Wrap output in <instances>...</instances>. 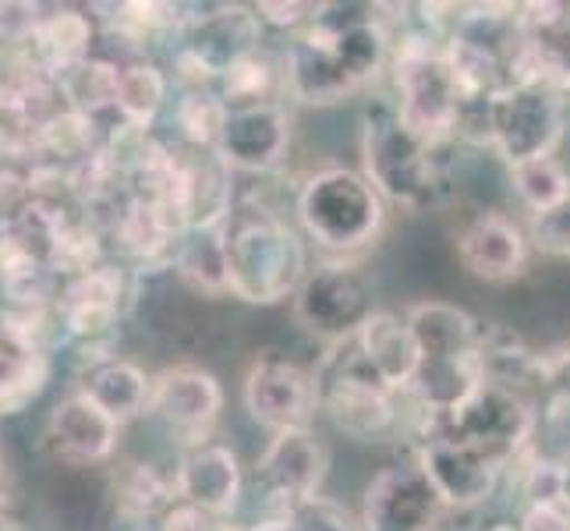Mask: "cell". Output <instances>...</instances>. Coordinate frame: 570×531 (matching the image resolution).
<instances>
[{
    "instance_id": "5",
    "label": "cell",
    "mask_w": 570,
    "mask_h": 531,
    "mask_svg": "<svg viewBox=\"0 0 570 531\" xmlns=\"http://www.w3.org/2000/svg\"><path fill=\"white\" fill-rule=\"evenodd\" d=\"M294 209L308 238L326 252H337V259H351L368 248L386 220L383 195L365 174L347 167H326L305 177Z\"/></svg>"
},
{
    "instance_id": "25",
    "label": "cell",
    "mask_w": 570,
    "mask_h": 531,
    "mask_svg": "<svg viewBox=\"0 0 570 531\" xmlns=\"http://www.w3.org/2000/svg\"><path fill=\"white\" fill-rule=\"evenodd\" d=\"M89 43H92L89 14L75 8H57L53 14H43V22H39L32 39L22 47V53L32 68L57 78L68 68L89 61Z\"/></svg>"
},
{
    "instance_id": "41",
    "label": "cell",
    "mask_w": 570,
    "mask_h": 531,
    "mask_svg": "<svg viewBox=\"0 0 570 531\" xmlns=\"http://www.w3.org/2000/svg\"><path fill=\"white\" fill-rule=\"evenodd\" d=\"M29 199H32L29 177H18L14 170H0V227H8Z\"/></svg>"
},
{
    "instance_id": "33",
    "label": "cell",
    "mask_w": 570,
    "mask_h": 531,
    "mask_svg": "<svg viewBox=\"0 0 570 531\" xmlns=\"http://www.w3.org/2000/svg\"><path fill=\"white\" fill-rule=\"evenodd\" d=\"M220 227L188 230L185 242H181V252H178L181 277L206 294H227V255H224V230Z\"/></svg>"
},
{
    "instance_id": "29",
    "label": "cell",
    "mask_w": 570,
    "mask_h": 531,
    "mask_svg": "<svg viewBox=\"0 0 570 531\" xmlns=\"http://www.w3.org/2000/svg\"><path fill=\"white\" fill-rule=\"evenodd\" d=\"M96 149H100L96 146V117H86V114L65 107L36 128L29 156H36V164L71 170V167L82 164L86 156H92Z\"/></svg>"
},
{
    "instance_id": "4",
    "label": "cell",
    "mask_w": 570,
    "mask_h": 531,
    "mask_svg": "<svg viewBox=\"0 0 570 531\" xmlns=\"http://www.w3.org/2000/svg\"><path fill=\"white\" fill-rule=\"evenodd\" d=\"M393 89H397V117L401 125L422 135L432 146H446L464 128V96L458 78L446 65L443 36L436 32H404L393 39L390 57Z\"/></svg>"
},
{
    "instance_id": "12",
    "label": "cell",
    "mask_w": 570,
    "mask_h": 531,
    "mask_svg": "<svg viewBox=\"0 0 570 531\" xmlns=\"http://www.w3.org/2000/svg\"><path fill=\"white\" fill-rule=\"evenodd\" d=\"M330 468V450L312 429L273 432L269 446L255 464V482L263 489L269 518H284L298 503L320 496Z\"/></svg>"
},
{
    "instance_id": "37",
    "label": "cell",
    "mask_w": 570,
    "mask_h": 531,
    "mask_svg": "<svg viewBox=\"0 0 570 531\" xmlns=\"http://www.w3.org/2000/svg\"><path fill=\"white\" fill-rule=\"evenodd\" d=\"M535 390L549 411H570V344L553 347L535 358Z\"/></svg>"
},
{
    "instance_id": "30",
    "label": "cell",
    "mask_w": 570,
    "mask_h": 531,
    "mask_svg": "<svg viewBox=\"0 0 570 531\" xmlns=\"http://www.w3.org/2000/svg\"><path fill=\"white\" fill-rule=\"evenodd\" d=\"M167 75L149 65V61H131V65H121V78H117V117H121L125 125H135L149 131L153 121L160 117V110L167 107Z\"/></svg>"
},
{
    "instance_id": "9",
    "label": "cell",
    "mask_w": 570,
    "mask_h": 531,
    "mask_svg": "<svg viewBox=\"0 0 570 531\" xmlns=\"http://www.w3.org/2000/svg\"><path fill=\"white\" fill-rule=\"evenodd\" d=\"M563 96L542 78H521L485 107V142L507 167L553 156L563 142Z\"/></svg>"
},
{
    "instance_id": "26",
    "label": "cell",
    "mask_w": 570,
    "mask_h": 531,
    "mask_svg": "<svg viewBox=\"0 0 570 531\" xmlns=\"http://www.w3.org/2000/svg\"><path fill=\"white\" fill-rule=\"evenodd\" d=\"M78 390H82L89 401L100 404L117 425H125L131 419H139L142 411H149L153 380H146V372L135 362L107 358L86 372Z\"/></svg>"
},
{
    "instance_id": "21",
    "label": "cell",
    "mask_w": 570,
    "mask_h": 531,
    "mask_svg": "<svg viewBox=\"0 0 570 531\" xmlns=\"http://www.w3.org/2000/svg\"><path fill=\"white\" fill-rule=\"evenodd\" d=\"M47 432L61 458L82 461V464H100V461L114 458L121 425H117L100 404L89 401L82 390H75L65 401H57V407L50 411Z\"/></svg>"
},
{
    "instance_id": "23",
    "label": "cell",
    "mask_w": 570,
    "mask_h": 531,
    "mask_svg": "<svg viewBox=\"0 0 570 531\" xmlns=\"http://www.w3.org/2000/svg\"><path fill=\"white\" fill-rule=\"evenodd\" d=\"M524 36V78L570 89V4H518Z\"/></svg>"
},
{
    "instance_id": "16",
    "label": "cell",
    "mask_w": 570,
    "mask_h": 531,
    "mask_svg": "<svg viewBox=\"0 0 570 531\" xmlns=\"http://www.w3.org/2000/svg\"><path fill=\"white\" fill-rule=\"evenodd\" d=\"M415 464L425 471L429 485L436 489L446 510H471L482 507L497 493L503 468L493 464L475 446H464L446 436H422Z\"/></svg>"
},
{
    "instance_id": "34",
    "label": "cell",
    "mask_w": 570,
    "mask_h": 531,
    "mask_svg": "<svg viewBox=\"0 0 570 531\" xmlns=\"http://www.w3.org/2000/svg\"><path fill=\"white\" fill-rule=\"evenodd\" d=\"M510 185H514L518 199L528 213L553 209L570 199V170L557 160V156L510 167Z\"/></svg>"
},
{
    "instance_id": "15",
    "label": "cell",
    "mask_w": 570,
    "mask_h": 531,
    "mask_svg": "<svg viewBox=\"0 0 570 531\" xmlns=\"http://www.w3.org/2000/svg\"><path fill=\"white\" fill-rule=\"evenodd\" d=\"M43 312H0V415L29 407L50 380Z\"/></svg>"
},
{
    "instance_id": "8",
    "label": "cell",
    "mask_w": 570,
    "mask_h": 531,
    "mask_svg": "<svg viewBox=\"0 0 570 531\" xmlns=\"http://www.w3.org/2000/svg\"><path fill=\"white\" fill-rule=\"evenodd\" d=\"M323 415L351 440H383L401 422V393L390 390L368 368L362 351L351 341L333 344L320 368Z\"/></svg>"
},
{
    "instance_id": "1",
    "label": "cell",
    "mask_w": 570,
    "mask_h": 531,
    "mask_svg": "<svg viewBox=\"0 0 570 531\" xmlns=\"http://www.w3.org/2000/svg\"><path fill=\"white\" fill-rule=\"evenodd\" d=\"M372 4H330L294 36L284 57V86L305 107H333L390 68L393 32Z\"/></svg>"
},
{
    "instance_id": "47",
    "label": "cell",
    "mask_w": 570,
    "mask_h": 531,
    "mask_svg": "<svg viewBox=\"0 0 570 531\" xmlns=\"http://www.w3.org/2000/svg\"><path fill=\"white\" fill-rule=\"evenodd\" d=\"M489 531H521V524H497V528H489Z\"/></svg>"
},
{
    "instance_id": "36",
    "label": "cell",
    "mask_w": 570,
    "mask_h": 531,
    "mask_svg": "<svg viewBox=\"0 0 570 531\" xmlns=\"http://www.w3.org/2000/svg\"><path fill=\"white\" fill-rule=\"evenodd\" d=\"M528 245L553 259H570V199L528 216Z\"/></svg>"
},
{
    "instance_id": "7",
    "label": "cell",
    "mask_w": 570,
    "mask_h": 531,
    "mask_svg": "<svg viewBox=\"0 0 570 531\" xmlns=\"http://www.w3.org/2000/svg\"><path fill=\"white\" fill-rule=\"evenodd\" d=\"M535 432V407L528 393L500 383H482L471 397L446 415H422V436H446L475 446L493 464H514Z\"/></svg>"
},
{
    "instance_id": "10",
    "label": "cell",
    "mask_w": 570,
    "mask_h": 531,
    "mask_svg": "<svg viewBox=\"0 0 570 531\" xmlns=\"http://www.w3.org/2000/svg\"><path fill=\"white\" fill-rule=\"evenodd\" d=\"M294 319L330 347L351 341L372 316V281L355 259H326L305 273L294 291Z\"/></svg>"
},
{
    "instance_id": "14",
    "label": "cell",
    "mask_w": 570,
    "mask_h": 531,
    "mask_svg": "<svg viewBox=\"0 0 570 531\" xmlns=\"http://www.w3.org/2000/svg\"><path fill=\"white\" fill-rule=\"evenodd\" d=\"M446 514L419 464H390L365 489L362 531H436Z\"/></svg>"
},
{
    "instance_id": "27",
    "label": "cell",
    "mask_w": 570,
    "mask_h": 531,
    "mask_svg": "<svg viewBox=\"0 0 570 531\" xmlns=\"http://www.w3.org/2000/svg\"><path fill=\"white\" fill-rule=\"evenodd\" d=\"M114 503L121 518L149 521L178 503V485H174V475H164L156 464L125 461L114 471Z\"/></svg>"
},
{
    "instance_id": "46",
    "label": "cell",
    "mask_w": 570,
    "mask_h": 531,
    "mask_svg": "<svg viewBox=\"0 0 570 531\" xmlns=\"http://www.w3.org/2000/svg\"><path fill=\"white\" fill-rule=\"evenodd\" d=\"M0 531H22V528H18V521L8 514V510L4 507H0Z\"/></svg>"
},
{
    "instance_id": "20",
    "label": "cell",
    "mask_w": 570,
    "mask_h": 531,
    "mask_svg": "<svg viewBox=\"0 0 570 531\" xmlns=\"http://www.w3.org/2000/svg\"><path fill=\"white\" fill-rule=\"evenodd\" d=\"M110 234L117 248L131 255V259H139L142 266H160L167 259L178 263L188 227L178 213L146 203V199H135V195H125L121 206L114 213Z\"/></svg>"
},
{
    "instance_id": "40",
    "label": "cell",
    "mask_w": 570,
    "mask_h": 531,
    "mask_svg": "<svg viewBox=\"0 0 570 531\" xmlns=\"http://www.w3.org/2000/svg\"><path fill=\"white\" fill-rule=\"evenodd\" d=\"M160 531H234L230 524H224L220 518L206 514L199 507H188V503H174L167 514H164V524Z\"/></svg>"
},
{
    "instance_id": "39",
    "label": "cell",
    "mask_w": 570,
    "mask_h": 531,
    "mask_svg": "<svg viewBox=\"0 0 570 531\" xmlns=\"http://www.w3.org/2000/svg\"><path fill=\"white\" fill-rule=\"evenodd\" d=\"M524 507L532 503H560V461L553 458H528L521 471Z\"/></svg>"
},
{
    "instance_id": "22",
    "label": "cell",
    "mask_w": 570,
    "mask_h": 531,
    "mask_svg": "<svg viewBox=\"0 0 570 531\" xmlns=\"http://www.w3.org/2000/svg\"><path fill=\"white\" fill-rule=\"evenodd\" d=\"M125 298V273L117 266H96L92 273H82L61 287L57 294V316L71 337H104L114 330L117 312Z\"/></svg>"
},
{
    "instance_id": "31",
    "label": "cell",
    "mask_w": 570,
    "mask_h": 531,
    "mask_svg": "<svg viewBox=\"0 0 570 531\" xmlns=\"http://www.w3.org/2000/svg\"><path fill=\"white\" fill-rule=\"evenodd\" d=\"M117 78H121V68L114 61L89 57V61L57 75V89H61V100L68 110L96 117L100 110H110L117 104Z\"/></svg>"
},
{
    "instance_id": "48",
    "label": "cell",
    "mask_w": 570,
    "mask_h": 531,
    "mask_svg": "<svg viewBox=\"0 0 570 531\" xmlns=\"http://www.w3.org/2000/svg\"><path fill=\"white\" fill-rule=\"evenodd\" d=\"M234 531H238V528H234Z\"/></svg>"
},
{
    "instance_id": "43",
    "label": "cell",
    "mask_w": 570,
    "mask_h": 531,
    "mask_svg": "<svg viewBox=\"0 0 570 531\" xmlns=\"http://www.w3.org/2000/svg\"><path fill=\"white\" fill-rule=\"evenodd\" d=\"M312 4H269V0H263V4H255V18L259 22H269L277 29H298V26H308L312 22Z\"/></svg>"
},
{
    "instance_id": "6",
    "label": "cell",
    "mask_w": 570,
    "mask_h": 531,
    "mask_svg": "<svg viewBox=\"0 0 570 531\" xmlns=\"http://www.w3.org/2000/svg\"><path fill=\"white\" fill-rule=\"evenodd\" d=\"M440 149L425 142L422 135L401 125L397 110L368 114L362 135V160L365 177L383 195V203L404 209H425L440 203L443 191V164Z\"/></svg>"
},
{
    "instance_id": "45",
    "label": "cell",
    "mask_w": 570,
    "mask_h": 531,
    "mask_svg": "<svg viewBox=\"0 0 570 531\" xmlns=\"http://www.w3.org/2000/svg\"><path fill=\"white\" fill-rule=\"evenodd\" d=\"M560 503L570 510V458L560 461Z\"/></svg>"
},
{
    "instance_id": "11",
    "label": "cell",
    "mask_w": 570,
    "mask_h": 531,
    "mask_svg": "<svg viewBox=\"0 0 570 531\" xmlns=\"http://www.w3.org/2000/svg\"><path fill=\"white\" fill-rule=\"evenodd\" d=\"M242 397L248 415L273 432L312 429L323 411V383L320 372L281 358V354H266L248 368Z\"/></svg>"
},
{
    "instance_id": "38",
    "label": "cell",
    "mask_w": 570,
    "mask_h": 531,
    "mask_svg": "<svg viewBox=\"0 0 570 531\" xmlns=\"http://www.w3.org/2000/svg\"><path fill=\"white\" fill-rule=\"evenodd\" d=\"M284 524H287V531H355L351 528L347 510H341L337 503H330L323 496H312L294 510H287Z\"/></svg>"
},
{
    "instance_id": "44",
    "label": "cell",
    "mask_w": 570,
    "mask_h": 531,
    "mask_svg": "<svg viewBox=\"0 0 570 531\" xmlns=\"http://www.w3.org/2000/svg\"><path fill=\"white\" fill-rule=\"evenodd\" d=\"M8 500H11V471L4 454H0V507H8Z\"/></svg>"
},
{
    "instance_id": "19",
    "label": "cell",
    "mask_w": 570,
    "mask_h": 531,
    "mask_svg": "<svg viewBox=\"0 0 570 531\" xmlns=\"http://www.w3.org/2000/svg\"><path fill=\"white\" fill-rule=\"evenodd\" d=\"M291 146V117L281 104H259L245 110H230L227 128L220 135V160L230 170L266 174L277 167Z\"/></svg>"
},
{
    "instance_id": "2",
    "label": "cell",
    "mask_w": 570,
    "mask_h": 531,
    "mask_svg": "<svg viewBox=\"0 0 570 531\" xmlns=\"http://www.w3.org/2000/svg\"><path fill=\"white\" fill-rule=\"evenodd\" d=\"M227 294L248 305H277L294 298L308 266L305 245L277 209L242 199L224 220Z\"/></svg>"
},
{
    "instance_id": "3",
    "label": "cell",
    "mask_w": 570,
    "mask_h": 531,
    "mask_svg": "<svg viewBox=\"0 0 570 531\" xmlns=\"http://www.w3.org/2000/svg\"><path fill=\"white\" fill-rule=\"evenodd\" d=\"M419 344V368L407 397L422 415H446L485 383L482 326L464 308L446 302H419L404 312Z\"/></svg>"
},
{
    "instance_id": "32",
    "label": "cell",
    "mask_w": 570,
    "mask_h": 531,
    "mask_svg": "<svg viewBox=\"0 0 570 531\" xmlns=\"http://www.w3.org/2000/svg\"><path fill=\"white\" fill-rule=\"evenodd\" d=\"M230 107L216 89H188L174 104V125L181 131V142L191 149H216L227 128Z\"/></svg>"
},
{
    "instance_id": "35",
    "label": "cell",
    "mask_w": 570,
    "mask_h": 531,
    "mask_svg": "<svg viewBox=\"0 0 570 531\" xmlns=\"http://www.w3.org/2000/svg\"><path fill=\"white\" fill-rule=\"evenodd\" d=\"M104 255V245H100V230L89 227L86 220H71L61 227V234H57L53 242V252H50V269L53 277H82V273H92Z\"/></svg>"
},
{
    "instance_id": "42",
    "label": "cell",
    "mask_w": 570,
    "mask_h": 531,
    "mask_svg": "<svg viewBox=\"0 0 570 531\" xmlns=\"http://www.w3.org/2000/svg\"><path fill=\"white\" fill-rule=\"evenodd\" d=\"M518 524L521 531H570V510L563 503H532Z\"/></svg>"
},
{
    "instance_id": "13",
    "label": "cell",
    "mask_w": 570,
    "mask_h": 531,
    "mask_svg": "<svg viewBox=\"0 0 570 531\" xmlns=\"http://www.w3.org/2000/svg\"><path fill=\"white\" fill-rule=\"evenodd\" d=\"M149 411L185 450L213 436L224 411V390L213 372L199 365H174L153 380Z\"/></svg>"
},
{
    "instance_id": "28",
    "label": "cell",
    "mask_w": 570,
    "mask_h": 531,
    "mask_svg": "<svg viewBox=\"0 0 570 531\" xmlns=\"http://www.w3.org/2000/svg\"><path fill=\"white\" fill-rule=\"evenodd\" d=\"M216 92L224 96V104L230 110L259 107V104H277V92H287L284 86V65H277L273 57L255 47L242 53L238 61H230L216 82Z\"/></svg>"
},
{
    "instance_id": "18",
    "label": "cell",
    "mask_w": 570,
    "mask_h": 531,
    "mask_svg": "<svg viewBox=\"0 0 570 531\" xmlns=\"http://www.w3.org/2000/svg\"><path fill=\"white\" fill-rule=\"evenodd\" d=\"M174 485H178V500L188 507H199L213 518L234 514V507L242 500V464L238 454L224 443H195L185 446L178 468H174Z\"/></svg>"
},
{
    "instance_id": "24",
    "label": "cell",
    "mask_w": 570,
    "mask_h": 531,
    "mask_svg": "<svg viewBox=\"0 0 570 531\" xmlns=\"http://www.w3.org/2000/svg\"><path fill=\"white\" fill-rule=\"evenodd\" d=\"M355 344L362 351V358L368 362V368L376 372L390 390L407 393L419 368V344L404 316L376 308L365 319V326L355 333Z\"/></svg>"
},
{
    "instance_id": "17",
    "label": "cell",
    "mask_w": 570,
    "mask_h": 531,
    "mask_svg": "<svg viewBox=\"0 0 570 531\" xmlns=\"http://www.w3.org/2000/svg\"><path fill=\"white\" fill-rule=\"evenodd\" d=\"M528 234L500 209L475 213L458 234L461 266L485 284H507L528 266Z\"/></svg>"
}]
</instances>
